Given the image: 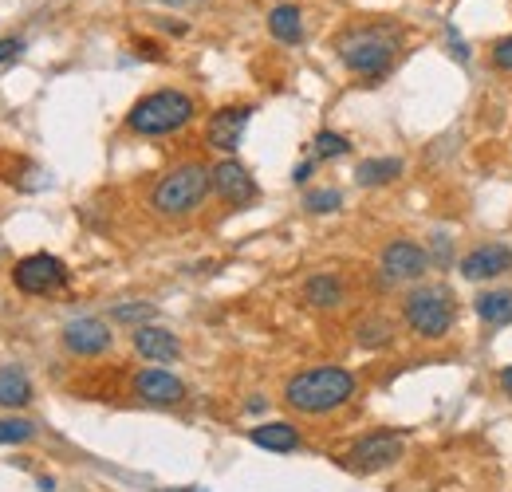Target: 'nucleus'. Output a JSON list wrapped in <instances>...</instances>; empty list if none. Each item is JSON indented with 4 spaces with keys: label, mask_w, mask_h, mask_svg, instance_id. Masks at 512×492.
Wrapping results in <instances>:
<instances>
[{
    "label": "nucleus",
    "mask_w": 512,
    "mask_h": 492,
    "mask_svg": "<svg viewBox=\"0 0 512 492\" xmlns=\"http://www.w3.org/2000/svg\"><path fill=\"white\" fill-rule=\"evenodd\" d=\"M355 394V374L343 367H312V370H300L288 378L284 386V402L300 414H331L339 406H347Z\"/></svg>",
    "instance_id": "obj_1"
},
{
    "label": "nucleus",
    "mask_w": 512,
    "mask_h": 492,
    "mask_svg": "<svg viewBox=\"0 0 512 492\" xmlns=\"http://www.w3.org/2000/svg\"><path fill=\"white\" fill-rule=\"evenodd\" d=\"M398 56V32L383 24H367V28H351L339 40V60L347 63L355 75L363 79H379L390 71V63Z\"/></svg>",
    "instance_id": "obj_2"
},
{
    "label": "nucleus",
    "mask_w": 512,
    "mask_h": 492,
    "mask_svg": "<svg viewBox=\"0 0 512 492\" xmlns=\"http://www.w3.org/2000/svg\"><path fill=\"white\" fill-rule=\"evenodd\" d=\"M193 119V99L186 91H150L146 99H138L130 107L127 126L142 138H158V134H174Z\"/></svg>",
    "instance_id": "obj_3"
},
{
    "label": "nucleus",
    "mask_w": 512,
    "mask_h": 492,
    "mask_svg": "<svg viewBox=\"0 0 512 492\" xmlns=\"http://www.w3.org/2000/svg\"><path fill=\"white\" fill-rule=\"evenodd\" d=\"M209 189H213V170L201 166V162H186V166L170 170L162 182L154 185L150 205L162 217H186V213H193L205 201Z\"/></svg>",
    "instance_id": "obj_4"
},
{
    "label": "nucleus",
    "mask_w": 512,
    "mask_h": 492,
    "mask_svg": "<svg viewBox=\"0 0 512 492\" xmlns=\"http://www.w3.org/2000/svg\"><path fill=\"white\" fill-rule=\"evenodd\" d=\"M453 292L446 284H418L402 300V319L418 339H446L453 327Z\"/></svg>",
    "instance_id": "obj_5"
},
{
    "label": "nucleus",
    "mask_w": 512,
    "mask_h": 492,
    "mask_svg": "<svg viewBox=\"0 0 512 492\" xmlns=\"http://www.w3.org/2000/svg\"><path fill=\"white\" fill-rule=\"evenodd\" d=\"M12 280H16V288L28 292V296H48V292H56V288L67 284V268H64V260L52 256V252H32V256H24V260L12 268Z\"/></svg>",
    "instance_id": "obj_6"
},
{
    "label": "nucleus",
    "mask_w": 512,
    "mask_h": 492,
    "mask_svg": "<svg viewBox=\"0 0 512 492\" xmlns=\"http://www.w3.org/2000/svg\"><path fill=\"white\" fill-rule=\"evenodd\" d=\"M402 449H406V437H402V433L375 430L351 445L347 461H351V469H359V473H379V469H390V465L402 457Z\"/></svg>",
    "instance_id": "obj_7"
},
{
    "label": "nucleus",
    "mask_w": 512,
    "mask_h": 492,
    "mask_svg": "<svg viewBox=\"0 0 512 492\" xmlns=\"http://www.w3.org/2000/svg\"><path fill=\"white\" fill-rule=\"evenodd\" d=\"M134 394L146 402V406H178L186 398V386L178 374L162 367H146L134 374Z\"/></svg>",
    "instance_id": "obj_8"
},
{
    "label": "nucleus",
    "mask_w": 512,
    "mask_h": 492,
    "mask_svg": "<svg viewBox=\"0 0 512 492\" xmlns=\"http://www.w3.org/2000/svg\"><path fill=\"white\" fill-rule=\"evenodd\" d=\"M111 327L103 323V319H95V315H83V319H71L64 327V347L71 355H83V359H95V355H103L107 347H111Z\"/></svg>",
    "instance_id": "obj_9"
},
{
    "label": "nucleus",
    "mask_w": 512,
    "mask_h": 492,
    "mask_svg": "<svg viewBox=\"0 0 512 492\" xmlns=\"http://www.w3.org/2000/svg\"><path fill=\"white\" fill-rule=\"evenodd\" d=\"M249 119H253V107H221L205 126V142L213 150H221V154H233L241 146V138H245Z\"/></svg>",
    "instance_id": "obj_10"
},
{
    "label": "nucleus",
    "mask_w": 512,
    "mask_h": 492,
    "mask_svg": "<svg viewBox=\"0 0 512 492\" xmlns=\"http://www.w3.org/2000/svg\"><path fill=\"white\" fill-rule=\"evenodd\" d=\"M426 268H430V252L414 241H390L383 248L386 280H422Z\"/></svg>",
    "instance_id": "obj_11"
},
{
    "label": "nucleus",
    "mask_w": 512,
    "mask_h": 492,
    "mask_svg": "<svg viewBox=\"0 0 512 492\" xmlns=\"http://www.w3.org/2000/svg\"><path fill=\"white\" fill-rule=\"evenodd\" d=\"M213 193L225 201V205H249L256 197V182L249 178V170L237 162V158H225L213 166Z\"/></svg>",
    "instance_id": "obj_12"
},
{
    "label": "nucleus",
    "mask_w": 512,
    "mask_h": 492,
    "mask_svg": "<svg viewBox=\"0 0 512 492\" xmlns=\"http://www.w3.org/2000/svg\"><path fill=\"white\" fill-rule=\"evenodd\" d=\"M512 272V248L509 245H481L461 256V276L465 280H493Z\"/></svg>",
    "instance_id": "obj_13"
},
{
    "label": "nucleus",
    "mask_w": 512,
    "mask_h": 492,
    "mask_svg": "<svg viewBox=\"0 0 512 492\" xmlns=\"http://www.w3.org/2000/svg\"><path fill=\"white\" fill-rule=\"evenodd\" d=\"M134 351L142 359H150V363H174L182 355V343H178L174 331L146 323V327H134Z\"/></svg>",
    "instance_id": "obj_14"
},
{
    "label": "nucleus",
    "mask_w": 512,
    "mask_h": 492,
    "mask_svg": "<svg viewBox=\"0 0 512 492\" xmlns=\"http://www.w3.org/2000/svg\"><path fill=\"white\" fill-rule=\"evenodd\" d=\"M473 311L485 327H505L512 323V292L509 288H493V292H481L473 300Z\"/></svg>",
    "instance_id": "obj_15"
},
{
    "label": "nucleus",
    "mask_w": 512,
    "mask_h": 492,
    "mask_svg": "<svg viewBox=\"0 0 512 492\" xmlns=\"http://www.w3.org/2000/svg\"><path fill=\"white\" fill-rule=\"evenodd\" d=\"M249 437H253V445L268 449V453H292V449H300V433H296V426H288V422H264Z\"/></svg>",
    "instance_id": "obj_16"
},
{
    "label": "nucleus",
    "mask_w": 512,
    "mask_h": 492,
    "mask_svg": "<svg viewBox=\"0 0 512 492\" xmlns=\"http://www.w3.org/2000/svg\"><path fill=\"white\" fill-rule=\"evenodd\" d=\"M268 32L280 40V44H300L304 40V16L296 4H276L268 12Z\"/></svg>",
    "instance_id": "obj_17"
},
{
    "label": "nucleus",
    "mask_w": 512,
    "mask_h": 492,
    "mask_svg": "<svg viewBox=\"0 0 512 492\" xmlns=\"http://www.w3.org/2000/svg\"><path fill=\"white\" fill-rule=\"evenodd\" d=\"M304 300L312 308H339L343 304V280L335 272H316L308 284H304Z\"/></svg>",
    "instance_id": "obj_18"
},
{
    "label": "nucleus",
    "mask_w": 512,
    "mask_h": 492,
    "mask_svg": "<svg viewBox=\"0 0 512 492\" xmlns=\"http://www.w3.org/2000/svg\"><path fill=\"white\" fill-rule=\"evenodd\" d=\"M32 402V382L20 367H0V406L20 410Z\"/></svg>",
    "instance_id": "obj_19"
},
{
    "label": "nucleus",
    "mask_w": 512,
    "mask_h": 492,
    "mask_svg": "<svg viewBox=\"0 0 512 492\" xmlns=\"http://www.w3.org/2000/svg\"><path fill=\"white\" fill-rule=\"evenodd\" d=\"M355 178L359 185H390L394 178H402V162L398 158H367V162H359V170H355Z\"/></svg>",
    "instance_id": "obj_20"
},
{
    "label": "nucleus",
    "mask_w": 512,
    "mask_h": 492,
    "mask_svg": "<svg viewBox=\"0 0 512 492\" xmlns=\"http://www.w3.org/2000/svg\"><path fill=\"white\" fill-rule=\"evenodd\" d=\"M355 335H359L363 347H386V343L394 339V327H390L386 319H363V323L355 327Z\"/></svg>",
    "instance_id": "obj_21"
},
{
    "label": "nucleus",
    "mask_w": 512,
    "mask_h": 492,
    "mask_svg": "<svg viewBox=\"0 0 512 492\" xmlns=\"http://www.w3.org/2000/svg\"><path fill=\"white\" fill-rule=\"evenodd\" d=\"M36 437V426L24 422V418H4L0 422V445H24Z\"/></svg>",
    "instance_id": "obj_22"
},
{
    "label": "nucleus",
    "mask_w": 512,
    "mask_h": 492,
    "mask_svg": "<svg viewBox=\"0 0 512 492\" xmlns=\"http://www.w3.org/2000/svg\"><path fill=\"white\" fill-rule=\"evenodd\" d=\"M339 205H343V193L339 189H312L304 197V209H312V213H335Z\"/></svg>",
    "instance_id": "obj_23"
},
{
    "label": "nucleus",
    "mask_w": 512,
    "mask_h": 492,
    "mask_svg": "<svg viewBox=\"0 0 512 492\" xmlns=\"http://www.w3.org/2000/svg\"><path fill=\"white\" fill-rule=\"evenodd\" d=\"M347 150H351V142L343 134H335V130H320L316 134V154L320 158H343Z\"/></svg>",
    "instance_id": "obj_24"
},
{
    "label": "nucleus",
    "mask_w": 512,
    "mask_h": 492,
    "mask_svg": "<svg viewBox=\"0 0 512 492\" xmlns=\"http://www.w3.org/2000/svg\"><path fill=\"white\" fill-rule=\"evenodd\" d=\"M150 315H154V304H123V308H115L119 323H138V327H146Z\"/></svg>",
    "instance_id": "obj_25"
},
{
    "label": "nucleus",
    "mask_w": 512,
    "mask_h": 492,
    "mask_svg": "<svg viewBox=\"0 0 512 492\" xmlns=\"http://www.w3.org/2000/svg\"><path fill=\"white\" fill-rule=\"evenodd\" d=\"M493 63H497L501 71H512V36H501V40L493 44Z\"/></svg>",
    "instance_id": "obj_26"
},
{
    "label": "nucleus",
    "mask_w": 512,
    "mask_h": 492,
    "mask_svg": "<svg viewBox=\"0 0 512 492\" xmlns=\"http://www.w3.org/2000/svg\"><path fill=\"white\" fill-rule=\"evenodd\" d=\"M24 52V40H0V63L16 60Z\"/></svg>",
    "instance_id": "obj_27"
},
{
    "label": "nucleus",
    "mask_w": 512,
    "mask_h": 492,
    "mask_svg": "<svg viewBox=\"0 0 512 492\" xmlns=\"http://www.w3.org/2000/svg\"><path fill=\"white\" fill-rule=\"evenodd\" d=\"M296 182H308L312 178V162H304V166H296V174H292Z\"/></svg>",
    "instance_id": "obj_28"
},
{
    "label": "nucleus",
    "mask_w": 512,
    "mask_h": 492,
    "mask_svg": "<svg viewBox=\"0 0 512 492\" xmlns=\"http://www.w3.org/2000/svg\"><path fill=\"white\" fill-rule=\"evenodd\" d=\"M501 390H505V394L512 398V367L501 370Z\"/></svg>",
    "instance_id": "obj_29"
},
{
    "label": "nucleus",
    "mask_w": 512,
    "mask_h": 492,
    "mask_svg": "<svg viewBox=\"0 0 512 492\" xmlns=\"http://www.w3.org/2000/svg\"><path fill=\"white\" fill-rule=\"evenodd\" d=\"M166 4H186V0H166Z\"/></svg>",
    "instance_id": "obj_30"
},
{
    "label": "nucleus",
    "mask_w": 512,
    "mask_h": 492,
    "mask_svg": "<svg viewBox=\"0 0 512 492\" xmlns=\"http://www.w3.org/2000/svg\"><path fill=\"white\" fill-rule=\"evenodd\" d=\"M186 492H197V489H186Z\"/></svg>",
    "instance_id": "obj_31"
}]
</instances>
